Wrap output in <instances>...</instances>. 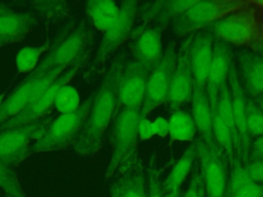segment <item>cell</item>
<instances>
[{"label": "cell", "mask_w": 263, "mask_h": 197, "mask_svg": "<svg viewBox=\"0 0 263 197\" xmlns=\"http://www.w3.org/2000/svg\"><path fill=\"white\" fill-rule=\"evenodd\" d=\"M126 57L125 51H121L116 56L92 93L90 110L74 145L75 152L81 156H93L102 148L106 130L119 110V79Z\"/></svg>", "instance_id": "1"}, {"label": "cell", "mask_w": 263, "mask_h": 197, "mask_svg": "<svg viewBox=\"0 0 263 197\" xmlns=\"http://www.w3.org/2000/svg\"><path fill=\"white\" fill-rule=\"evenodd\" d=\"M95 32L85 21L66 28L52 42L46 55L31 73H46L57 68H69L78 60L89 55Z\"/></svg>", "instance_id": "2"}, {"label": "cell", "mask_w": 263, "mask_h": 197, "mask_svg": "<svg viewBox=\"0 0 263 197\" xmlns=\"http://www.w3.org/2000/svg\"><path fill=\"white\" fill-rule=\"evenodd\" d=\"M140 118L139 109L120 108L116 113L110 132L112 151L105 173L107 180L112 179L119 169L137 156L136 149L139 141L138 125Z\"/></svg>", "instance_id": "3"}, {"label": "cell", "mask_w": 263, "mask_h": 197, "mask_svg": "<svg viewBox=\"0 0 263 197\" xmlns=\"http://www.w3.org/2000/svg\"><path fill=\"white\" fill-rule=\"evenodd\" d=\"M92 103V94L73 113L62 114L45 127L42 135L32 145L33 152L59 151L75 145Z\"/></svg>", "instance_id": "4"}, {"label": "cell", "mask_w": 263, "mask_h": 197, "mask_svg": "<svg viewBox=\"0 0 263 197\" xmlns=\"http://www.w3.org/2000/svg\"><path fill=\"white\" fill-rule=\"evenodd\" d=\"M138 1H126L120 4V12L116 22L103 33L97 52L84 72V79H91L102 73L110 56L130 36L139 8Z\"/></svg>", "instance_id": "5"}, {"label": "cell", "mask_w": 263, "mask_h": 197, "mask_svg": "<svg viewBox=\"0 0 263 197\" xmlns=\"http://www.w3.org/2000/svg\"><path fill=\"white\" fill-rule=\"evenodd\" d=\"M245 5L246 1L242 0L195 1L170 25L177 37H187Z\"/></svg>", "instance_id": "6"}, {"label": "cell", "mask_w": 263, "mask_h": 197, "mask_svg": "<svg viewBox=\"0 0 263 197\" xmlns=\"http://www.w3.org/2000/svg\"><path fill=\"white\" fill-rule=\"evenodd\" d=\"M52 119L51 113L46 116L0 131V162L11 168L17 166L32 153V142L37 141Z\"/></svg>", "instance_id": "7"}, {"label": "cell", "mask_w": 263, "mask_h": 197, "mask_svg": "<svg viewBox=\"0 0 263 197\" xmlns=\"http://www.w3.org/2000/svg\"><path fill=\"white\" fill-rule=\"evenodd\" d=\"M260 23V13L246 1V5L211 24L206 29L227 44L249 48Z\"/></svg>", "instance_id": "8"}, {"label": "cell", "mask_w": 263, "mask_h": 197, "mask_svg": "<svg viewBox=\"0 0 263 197\" xmlns=\"http://www.w3.org/2000/svg\"><path fill=\"white\" fill-rule=\"evenodd\" d=\"M176 43L174 40H171L163 49L160 60L151 69L148 76L144 100L140 110L141 117H147L153 110L165 103L171 79L176 67Z\"/></svg>", "instance_id": "9"}, {"label": "cell", "mask_w": 263, "mask_h": 197, "mask_svg": "<svg viewBox=\"0 0 263 197\" xmlns=\"http://www.w3.org/2000/svg\"><path fill=\"white\" fill-rule=\"evenodd\" d=\"M193 143L206 197H225L229 174L226 156L216 145H208L200 139L194 140Z\"/></svg>", "instance_id": "10"}, {"label": "cell", "mask_w": 263, "mask_h": 197, "mask_svg": "<svg viewBox=\"0 0 263 197\" xmlns=\"http://www.w3.org/2000/svg\"><path fill=\"white\" fill-rule=\"evenodd\" d=\"M87 58H88V55L78 60L75 64L69 67L67 71L65 73H62L42 94H40L36 100L30 103L16 115H14L10 119L0 124V130L11 128L14 126L23 125V124L38 120L46 116L47 114L51 113V108L53 107V101L55 98V95L59 89L67 85L77 75V73L82 68V66L86 65Z\"/></svg>", "instance_id": "11"}, {"label": "cell", "mask_w": 263, "mask_h": 197, "mask_svg": "<svg viewBox=\"0 0 263 197\" xmlns=\"http://www.w3.org/2000/svg\"><path fill=\"white\" fill-rule=\"evenodd\" d=\"M68 68H57L46 73H30L25 80L0 104V124L21 112L42 94Z\"/></svg>", "instance_id": "12"}, {"label": "cell", "mask_w": 263, "mask_h": 197, "mask_svg": "<svg viewBox=\"0 0 263 197\" xmlns=\"http://www.w3.org/2000/svg\"><path fill=\"white\" fill-rule=\"evenodd\" d=\"M192 35L185 37L177 50L176 67L171 79L168 93L165 101V104L171 111L180 109L182 105L191 102L192 98L194 80L188 55Z\"/></svg>", "instance_id": "13"}, {"label": "cell", "mask_w": 263, "mask_h": 197, "mask_svg": "<svg viewBox=\"0 0 263 197\" xmlns=\"http://www.w3.org/2000/svg\"><path fill=\"white\" fill-rule=\"evenodd\" d=\"M151 68L132 58L126 61L119 79L118 105L120 108L141 110Z\"/></svg>", "instance_id": "14"}, {"label": "cell", "mask_w": 263, "mask_h": 197, "mask_svg": "<svg viewBox=\"0 0 263 197\" xmlns=\"http://www.w3.org/2000/svg\"><path fill=\"white\" fill-rule=\"evenodd\" d=\"M166 28L159 25H141L132 31L129 48L134 60L152 69L162 55L161 38Z\"/></svg>", "instance_id": "15"}, {"label": "cell", "mask_w": 263, "mask_h": 197, "mask_svg": "<svg viewBox=\"0 0 263 197\" xmlns=\"http://www.w3.org/2000/svg\"><path fill=\"white\" fill-rule=\"evenodd\" d=\"M233 60L246 95L253 100L263 96V54L239 47L233 54Z\"/></svg>", "instance_id": "16"}, {"label": "cell", "mask_w": 263, "mask_h": 197, "mask_svg": "<svg viewBox=\"0 0 263 197\" xmlns=\"http://www.w3.org/2000/svg\"><path fill=\"white\" fill-rule=\"evenodd\" d=\"M113 178L109 188L110 197H147V173L137 156Z\"/></svg>", "instance_id": "17"}, {"label": "cell", "mask_w": 263, "mask_h": 197, "mask_svg": "<svg viewBox=\"0 0 263 197\" xmlns=\"http://www.w3.org/2000/svg\"><path fill=\"white\" fill-rule=\"evenodd\" d=\"M232 62L233 51L231 46L214 37L212 61L205 84V90L211 107L216 105L221 87L228 81Z\"/></svg>", "instance_id": "18"}, {"label": "cell", "mask_w": 263, "mask_h": 197, "mask_svg": "<svg viewBox=\"0 0 263 197\" xmlns=\"http://www.w3.org/2000/svg\"><path fill=\"white\" fill-rule=\"evenodd\" d=\"M214 36L205 28L192 35L189 45V62L194 84L205 87L212 61Z\"/></svg>", "instance_id": "19"}, {"label": "cell", "mask_w": 263, "mask_h": 197, "mask_svg": "<svg viewBox=\"0 0 263 197\" xmlns=\"http://www.w3.org/2000/svg\"><path fill=\"white\" fill-rule=\"evenodd\" d=\"M228 85L231 91V101H232V110L235 121V127L239 140V161L245 164L248 158L250 140L247 132V95L243 92L241 84L238 79L236 67L234 60L232 62L229 76H228Z\"/></svg>", "instance_id": "20"}, {"label": "cell", "mask_w": 263, "mask_h": 197, "mask_svg": "<svg viewBox=\"0 0 263 197\" xmlns=\"http://www.w3.org/2000/svg\"><path fill=\"white\" fill-rule=\"evenodd\" d=\"M195 1H154L145 2L138 8L141 25H159L167 27L171 22L187 10Z\"/></svg>", "instance_id": "21"}, {"label": "cell", "mask_w": 263, "mask_h": 197, "mask_svg": "<svg viewBox=\"0 0 263 197\" xmlns=\"http://www.w3.org/2000/svg\"><path fill=\"white\" fill-rule=\"evenodd\" d=\"M38 23L33 12L11 11L0 15V46L22 42Z\"/></svg>", "instance_id": "22"}, {"label": "cell", "mask_w": 263, "mask_h": 197, "mask_svg": "<svg viewBox=\"0 0 263 197\" xmlns=\"http://www.w3.org/2000/svg\"><path fill=\"white\" fill-rule=\"evenodd\" d=\"M192 117L196 126L197 133L202 142L208 145L214 146V135H213V118L212 109L206 94L205 87L194 84L192 93Z\"/></svg>", "instance_id": "23"}, {"label": "cell", "mask_w": 263, "mask_h": 197, "mask_svg": "<svg viewBox=\"0 0 263 197\" xmlns=\"http://www.w3.org/2000/svg\"><path fill=\"white\" fill-rule=\"evenodd\" d=\"M225 197H263V185L249 178L243 164L238 159L229 168Z\"/></svg>", "instance_id": "24"}, {"label": "cell", "mask_w": 263, "mask_h": 197, "mask_svg": "<svg viewBox=\"0 0 263 197\" xmlns=\"http://www.w3.org/2000/svg\"><path fill=\"white\" fill-rule=\"evenodd\" d=\"M120 4L114 1H88L85 4V12L91 28L105 33L117 19L120 12Z\"/></svg>", "instance_id": "25"}, {"label": "cell", "mask_w": 263, "mask_h": 197, "mask_svg": "<svg viewBox=\"0 0 263 197\" xmlns=\"http://www.w3.org/2000/svg\"><path fill=\"white\" fill-rule=\"evenodd\" d=\"M196 161V148L192 143L188 149L183 153L180 159L172 168L168 175L161 184L162 194L180 190L187 176L191 173V170Z\"/></svg>", "instance_id": "26"}, {"label": "cell", "mask_w": 263, "mask_h": 197, "mask_svg": "<svg viewBox=\"0 0 263 197\" xmlns=\"http://www.w3.org/2000/svg\"><path fill=\"white\" fill-rule=\"evenodd\" d=\"M212 109V118H213V135L215 145L223 152V154L226 156L229 168L234 164L235 160L237 158V147L236 142L229 130V128L225 125L221 117L219 116L216 108Z\"/></svg>", "instance_id": "27"}, {"label": "cell", "mask_w": 263, "mask_h": 197, "mask_svg": "<svg viewBox=\"0 0 263 197\" xmlns=\"http://www.w3.org/2000/svg\"><path fill=\"white\" fill-rule=\"evenodd\" d=\"M168 135L174 141L194 142L197 133L196 126L191 114L183 110L172 111L168 118Z\"/></svg>", "instance_id": "28"}, {"label": "cell", "mask_w": 263, "mask_h": 197, "mask_svg": "<svg viewBox=\"0 0 263 197\" xmlns=\"http://www.w3.org/2000/svg\"><path fill=\"white\" fill-rule=\"evenodd\" d=\"M211 108L217 109L219 116L221 117V119L223 120L225 125L229 128V130L233 134L235 142H236V147H237V158L239 160V151H240L239 140H238V135H237L236 127H235V121H234L233 110H232L231 91H230V87L228 85V81L221 87L219 94H218L217 103L214 107H211Z\"/></svg>", "instance_id": "29"}, {"label": "cell", "mask_w": 263, "mask_h": 197, "mask_svg": "<svg viewBox=\"0 0 263 197\" xmlns=\"http://www.w3.org/2000/svg\"><path fill=\"white\" fill-rule=\"evenodd\" d=\"M51 41L47 40L40 46H27L22 48L15 57V65L17 69V75L23 73L32 72L38 65L40 55L47 51L50 47Z\"/></svg>", "instance_id": "30"}, {"label": "cell", "mask_w": 263, "mask_h": 197, "mask_svg": "<svg viewBox=\"0 0 263 197\" xmlns=\"http://www.w3.org/2000/svg\"><path fill=\"white\" fill-rule=\"evenodd\" d=\"M53 107L62 114H70L80 107V97L77 89L70 85L61 87L53 101Z\"/></svg>", "instance_id": "31"}, {"label": "cell", "mask_w": 263, "mask_h": 197, "mask_svg": "<svg viewBox=\"0 0 263 197\" xmlns=\"http://www.w3.org/2000/svg\"><path fill=\"white\" fill-rule=\"evenodd\" d=\"M247 132L249 140L263 135V112L256 101L247 96Z\"/></svg>", "instance_id": "32"}, {"label": "cell", "mask_w": 263, "mask_h": 197, "mask_svg": "<svg viewBox=\"0 0 263 197\" xmlns=\"http://www.w3.org/2000/svg\"><path fill=\"white\" fill-rule=\"evenodd\" d=\"M0 187L8 197H26L13 170L0 162Z\"/></svg>", "instance_id": "33"}, {"label": "cell", "mask_w": 263, "mask_h": 197, "mask_svg": "<svg viewBox=\"0 0 263 197\" xmlns=\"http://www.w3.org/2000/svg\"><path fill=\"white\" fill-rule=\"evenodd\" d=\"M35 15L45 18H59L63 17L67 13V3L66 2H51V1H36L31 3Z\"/></svg>", "instance_id": "34"}, {"label": "cell", "mask_w": 263, "mask_h": 197, "mask_svg": "<svg viewBox=\"0 0 263 197\" xmlns=\"http://www.w3.org/2000/svg\"><path fill=\"white\" fill-rule=\"evenodd\" d=\"M204 196H205V190L203 186L201 170L196 158V161L190 173L187 189L184 192V194L181 195V197H204Z\"/></svg>", "instance_id": "35"}, {"label": "cell", "mask_w": 263, "mask_h": 197, "mask_svg": "<svg viewBox=\"0 0 263 197\" xmlns=\"http://www.w3.org/2000/svg\"><path fill=\"white\" fill-rule=\"evenodd\" d=\"M147 173V197H162L161 184L159 180L158 169L153 160L150 161V164L146 170Z\"/></svg>", "instance_id": "36"}, {"label": "cell", "mask_w": 263, "mask_h": 197, "mask_svg": "<svg viewBox=\"0 0 263 197\" xmlns=\"http://www.w3.org/2000/svg\"><path fill=\"white\" fill-rule=\"evenodd\" d=\"M243 166L249 178L253 182L263 185V159L248 161Z\"/></svg>", "instance_id": "37"}, {"label": "cell", "mask_w": 263, "mask_h": 197, "mask_svg": "<svg viewBox=\"0 0 263 197\" xmlns=\"http://www.w3.org/2000/svg\"><path fill=\"white\" fill-rule=\"evenodd\" d=\"M259 159H263V135L251 140L246 163L248 161H254Z\"/></svg>", "instance_id": "38"}, {"label": "cell", "mask_w": 263, "mask_h": 197, "mask_svg": "<svg viewBox=\"0 0 263 197\" xmlns=\"http://www.w3.org/2000/svg\"><path fill=\"white\" fill-rule=\"evenodd\" d=\"M138 133H139V140L141 141L150 140L154 135L152 120L149 119L148 117H141L138 125Z\"/></svg>", "instance_id": "39"}, {"label": "cell", "mask_w": 263, "mask_h": 197, "mask_svg": "<svg viewBox=\"0 0 263 197\" xmlns=\"http://www.w3.org/2000/svg\"><path fill=\"white\" fill-rule=\"evenodd\" d=\"M152 126H153V133L154 135H157L159 137H164L168 134V119L162 116H159L155 118L152 121Z\"/></svg>", "instance_id": "40"}, {"label": "cell", "mask_w": 263, "mask_h": 197, "mask_svg": "<svg viewBox=\"0 0 263 197\" xmlns=\"http://www.w3.org/2000/svg\"><path fill=\"white\" fill-rule=\"evenodd\" d=\"M249 48L263 54V14H260V23H259L258 31L253 43Z\"/></svg>", "instance_id": "41"}, {"label": "cell", "mask_w": 263, "mask_h": 197, "mask_svg": "<svg viewBox=\"0 0 263 197\" xmlns=\"http://www.w3.org/2000/svg\"><path fill=\"white\" fill-rule=\"evenodd\" d=\"M249 5H251L254 9H256L260 14H263V0H257V1H247Z\"/></svg>", "instance_id": "42"}, {"label": "cell", "mask_w": 263, "mask_h": 197, "mask_svg": "<svg viewBox=\"0 0 263 197\" xmlns=\"http://www.w3.org/2000/svg\"><path fill=\"white\" fill-rule=\"evenodd\" d=\"M11 11H13V10H12V8H10L8 5L3 4V3H0V15L5 14V13H8V12H11Z\"/></svg>", "instance_id": "43"}, {"label": "cell", "mask_w": 263, "mask_h": 197, "mask_svg": "<svg viewBox=\"0 0 263 197\" xmlns=\"http://www.w3.org/2000/svg\"><path fill=\"white\" fill-rule=\"evenodd\" d=\"M181 192H182V190L180 189V190H177V191H174V192L163 194L162 197H181Z\"/></svg>", "instance_id": "44"}, {"label": "cell", "mask_w": 263, "mask_h": 197, "mask_svg": "<svg viewBox=\"0 0 263 197\" xmlns=\"http://www.w3.org/2000/svg\"><path fill=\"white\" fill-rule=\"evenodd\" d=\"M256 101V103H257V105L260 107V109H261V111L263 112V96H260V97H258V98H256L255 100Z\"/></svg>", "instance_id": "45"}, {"label": "cell", "mask_w": 263, "mask_h": 197, "mask_svg": "<svg viewBox=\"0 0 263 197\" xmlns=\"http://www.w3.org/2000/svg\"><path fill=\"white\" fill-rule=\"evenodd\" d=\"M204 197H206V195H205V196H204Z\"/></svg>", "instance_id": "46"}]
</instances>
